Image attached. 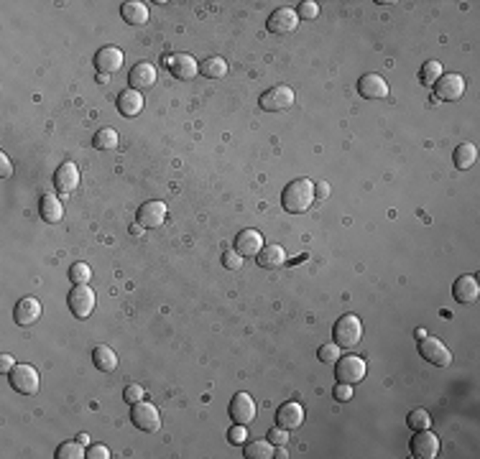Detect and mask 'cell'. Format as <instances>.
<instances>
[{
	"instance_id": "9a60e30c",
	"label": "cell",
	"mask_w": 480,
	"mask_h": 459,
	"mask_svg": "<svg viewBox=\"0 0 480 459\" xmlns=\"http://www.w3.org/2000/svg\"><path fill=\"white\" fill-rule=\"evenodd\" d=\"M156 67L154 64H148V62H141L136 64L133 69H130V74H128V87L130 90H148V87H154L156 84Z\"/></svg>"
},
{
	"instance_id": "8d00e7d4",
	"label": "cell",
	"mask_w": 480,
	"mask_h": 459,
	"mask_svg": "<svg viewBox=\"0 0 480 459\" xmlns=\"http://www.w3.org/2000/svg\"><path fill=\"white\" fill-rule=\"evenodd\" d=\"M297 16L304 21H315L319 16V5L315 3V0H304L299 8H297Z\"/></svg>"
},
{
	"instance_id": "52a82bcc",
	"label": "cell",
	"mask_w": 480,
	"mask_h": 459,
	"mask_svg": "<svg viewBox=\"0 0 480 459\" xmlns=\"http://www.w3.org/2000/svg\"><path fill=\"white\" fill-rule=\"evenodd\" d=\"M335 375L337 383H347V386H355L365 378V362L355 355H340V360L335 362Z\"/></svg>"
},
{
	"instance_id": "44dd1931",
	"label": "cell",
	"mask_w": 480,
	"mask_h": 459,
	"mask_svg": "<svg viewBox=\"0 0 480 459\" xmlns=\"http://www.w3.org/2000/svg\"><path fill=\"white\" fill-rule=\"evenodd\" d=\"M478 294H480V286H478V281H475V276H470V273L460 276V279L453 283V296L457 304H472V301L478 298Z\"/></svg>"
},
{
	"instance_id": "484cf974",
	"label": "cell",
	"mask_w": 480,
	"mask_h": 459,
	"mask_svg": "<svg viewBox=\"0 0 480 459\" xmlns=\"http://www.w3.org/2000/svg\"><path fill=\"white\" fill-rule=\"evenodd\" d=\"M92 362H95V368L100 370V373H113V370H118V355L105 347V344H98L95 350H92Z\"/></svg>"
},
{
	"instance_id": "7bdbcfd3",
	"label": "cell",
	"mask_w": 480,
	"mask_h": 459,
	"mask_svg": "<svg viewBox=\"0 0 480 459\" xmlns=\"http://www.w3.org/2000/svg\"><path fill=\"white\" fill-rule=\"evenodd\" d=\"M87 459H110V449L102 444H92L87 449Z\"/></svg>"
},
{
	"instance_id": "6da1fadb",
	"label": "cell",
	"mask_w": 480,
	"mask_h": 459,
	"mask_svg": "<svg viewBox=\"0 0 480 459\" xmlns=\"http://www.w3.org/2000/svg\"><path fill=\"white\" fill-rule=\"evenodd\" d=\"M315 202V184L309 179H294L286 184V189L281 191V207L291 215L307 212Z\"/></svg>"
},
{
	"instance_id": "60d3db41",
	"label": "cell",
	"mask_w": 480,
	"mask_h": 459,
	"mask_svg": "<svg viewBox=\"0 0 480 459\" xmlns=\"http://www.w3.org/2000/svg\"><path fill=\"white\" fill-rule=\"evenodd\" d=\"M144 396H146V390L141 386H136V383H133V386H128L126 390H123V398H126L130 405L138 403V401H144Z\"/></svg>"
},
{
	"instance_id": "5bb4252c",
	"label": "cell",
	"mask_w": 480,
	"mask_h": 459,
	"mask_svg": "<svg viewBox=\"0 0 480 459\" xmlns=\"http://www.w3.org/2000/svg\"><path fill=\"white\" fill-rule=\"evenodd\" d=\"M169 72H172L176 80L187 82V80H194V77L200 74V64L190 54H174V56H169Z\"/></svg>"
},
{
	"instance_id": "8992f818",
	"label": "cell",
	"mask_w": 480,
	"mask_h": 459,
	"mask_svg": "<svg viewBox=\"0 0 480 459\" xmlns=\"http://www.w3.org/2000/svg\"><path fill=\"white\" fill-rule=\"evenodd\" d=\"M419 352H422V357L426 362H432L437 368H447L453 362V352L447 350V344L442 340H437V337H429V334L424 340H419Z\"/></svg>"
},
{
	"instance_id": "83f0119b",
	"label": "cell",
	"mask_w": 480,
	"mask_h": 459,
	"mask_svg": "<svg viewBox=\"0 0 480 459\" xmlns=\"http://www.w3.org/2000/svg\"><path fill=\"white\" fill-rule=\"evenodd\" d=\"M475 158H478V148H475L472 143H460L457 148H455V153H453L455 169H460V172H468V169H472Z\"/></svg>"
},
{
	"instance_id": "f1b7e54d",
	"label": "cell",
	"mask_w": 480,
	"mask_h": 459,
	"mask_svg": "<svg viewBox=\"0 0 480 459\" xmlns=\"http://www.w3.org/2000/svg\"><path fill=\"white\" fill-rule=\"evenodd\" d=\"M200 74L207 80H222L227 74V62L222 56H209L200 64Z\"/></svg>"
},
{
	"instance_id": "277c9868",
	"label": "cell",
	"mask_w": 480,
	"mask_h": 459,
	"mask_svg": "<svg viewBox=\"0 0 480 459\" xmlns=\"http://www.w3.org/2000/svg\"><path fill=\"white\" fill-rule=\"evenodd\" d=\"M130 421L136 429L141 432H159L161 429V416H159V408L154 403H148V401H138L133 403V411H130Z\"/></svg>"
},
{
	"instance_id": "1f68e13d",
	"label": "cell",
	"mask_w": 480,
	"mask_h": 459,
	"mask_svg": "<svg viewBox=\"0 0 480 459\" xmlns=\"http://www.w3.org/2000/svg\"><path fill=\"white\" fill-rule=\"evenodd\" d=\"M87 457V449L80 441H64L56 447V459H82Z\"/></svg>"
},
{
	"instance_id": "c3c4849f",
	"label": "cell",
	"mask_w": 480,
	"mask_h": 459,
	"mask_svg": "<svg viewBox=\"0 0 480 459\" xmlns=\"http://www.w3.org/2000/svg\"><path fill=\"white\" fill-rule=\"evenodd\" d=\"M77 441H80V444H90V436H87V434H80Z\"/></svg>"
},
{
	"instance_id": "7dc6e473",
	"label": "cell",
	"mask_w": 480,
	"mask_h": 459,
	"mask_svg": "<svg viewBox=\"0 0 480 459\" xmlns=\"http://www.w3.org/2000/svg\"><path fill=\"white\" fill-rule=\"evenodd\" d=\"M414 334H417V340H424V337H426V329H424V327H419V329H417Z\"/></svg>"
},
{
	"instance_id": "4dcf8cb0",
	"label": "cell",
	"mask_w": 480,
	"mask_h": 459,
	"mask_svg": "<svg viewBox=\"0 0 480 459\" xmlns=\"http://www.w3.org/2000/svg\"><path fill=\"white\" fill-rule=\"evenodd\" d=\"M92 143H95V148H100V151H113V148H118V130L102 128V130L95 133Z\"/></svg>"
},
{
	"instance_id": "f35d334b",
	"label": "cell",
	"mask_w": 480,
	"mask_h": 459,
	"mask_svg": "<svg viewBox=\"0 0 480 459\" xmlns=\"http://www.w3.org/2000/svg\"><path fill=\"white\" fill-rule=\"evenodd\" d=\"M222 266H225L227 270H240L243 268V255L238 250H227L225 255H222Z\"/></svg>"
},
{
	"instance_id": "ba28073f",
	"label": "cell",
	"mask_w": 480,
	"mask_h": 459,
	"mask_svg": "<svg viewBox=\"0 0 480 459\" xmlns=\"http://www.w3.org/2000/svg\"><path fill=\"white\" fill-rule=\"evenodd\" d=\"M258 105H261V110H266V113L289 110L291 105H294V90L286 87V84H276V87H271L268 92H263Z\"/></svg>"
},
{
	"instance_id": "d6986e66",
	"label": "cell",
	"mask_w": 480,
	"mask_h": 459,
	"mask_svg": "<svg viewBox=\"0 0 480 459\" xmlns=\"http://www.w3.org/2000/svg\"><path fill=\"white\" fill-rule=\"evenodd\" d=\"M236 250L243 258H255L263 250V235L258 230H240L236 237Z\"/></svg>"
},
{
	"instance_id": "2e32d148",
	"label": "cell",
	"mask_w": 480,
	"mask_h": 459,
	"mask_svg": "<svg viewBox=\"0 0 480 459\" xmlns=\"http://www.w3.org/2000/svg\"><path fill=\"white\" fill-rule=\"evenodd\" d=\"M54 187L56 191H62V194H72L77 187H80V169H77V163L72 161H64L54 174Z\"/></svg>"
},
{
	"instance_id": "7402d4cb",
	"label": "cell",
	"mask_w": 480,
	"mask_h": 459,
	"mask_svg": "<svg viewBox=\"0 0 480 459\" xmlns=\"http://www.w3.org/2000/svg\"><path fill=\"white\" fill-rule=\"evenodd\" d=\"M276 423H279L281 429H286V432L299 429L301 423H304V408H301L299 403H294V401L284 403L279 411H276Z\"/></svg>"
},
{
	"instance_id": "30bf717a",
	"label": "cell",
	"mask_w": 480,
	"mask_h": 459,
	"mask_svg": "<svg viewBox=\"0 0 480 459\" xmlns=\"http://www.w3.org/2000/svg\"><path fill=\"white\" fill-rule=\"evenodd\" d=\"M435 95L437 99H444V102H455L465 95V77L460 74H442L439 80L435 82Z\"/></svg>"
},
{
	"instance_id": "7c38bea8",
	"label": "cell",
	"mask_w": 480,
	"mask_h": 459,
	"mask_svg": "<svg viewBox=\"0 0 480 459\" xmlns=\"http://www.w3.org/2000/svg\"><path fill=\"white\" fill-rule=\"evenodd\" d=\"M297 26H299V16L294 8H276L266 21V28L271 34H291Z\"/></svg>"
},
{
	"instance_id": "d6a6232c",
	"label": "cell",
	"mask_w": 480,
	"mask_h": 459,
	"mask_svg": "<svg viewBox=\"0 0 480 459\" xmlns=\"http://www.w3.org/2000/svg\"><path fill=\"white\" fill-rule=\"evenodd\" d=\"M407 426L411 429V432H424V429H432V416L426 414L424 408H414V411L407 416Z\"/></svg>"
},
{
	"instance_id": "3957f363",
	"label": "cell",
	"mask_w": 480,
	"mask_h": 459,
	"mask_svg": "<svg viewBox=\"0 0 480 459\" xmlns=\"http://www.w3.org/2000/svg\"><path fill=\"white\" fill-rule=\"evenodd\" d=\"M8 380H10V388H13L16 393H21V396H36L38 386H41L38 373L34 365H16V368L8 373Z\"/></svg>"
},
{
	"instance_id": "9c48e42d",
	"label": "cell",
	"mask_w": 480,
	"mask_h": 459,
	"mask_svg": "<svg viewBox=\"0 0 480 459\" xmlns=\"http://www.w3.org/2000/svg\"><path fill=\"white\" fill-rule=\"evenodd\" d=\"M409 451H411V457H417V459H435L437 454H439V439H437L429 429L417 432L411 436Z\"/></svg>"
},
{
	"instance_id": "cb8c5ba5",
	"label": "cell",
	"mask_w": 480,
	"mask_h": 459,
	"mask_svg": "<svg viewBox=\"0 0 480 459\" xmlns=\"http://www.w3.org/2000/svg\"><path fill=\"white\" fill-rule=\"evenodd\" d=\"M255 261L266 270H279L286 263V252L281 245H263V250L255 255Z\"/></svg>"
},
{
	"instance_id": "4fadbf2b",
	"label": "cell",
	"mask_w": 480,
	"mask_h": 459,
	"mask_svg": "<svg viewBox=\"0 0 480 459\" xmlns=\"http://www.w3.org/2000/svg\"><path fill=\"white\" fill-rule=\"evenodd\" d=\"M38 316H41V301L34 296L21 298L19 304H16V309H13V319H16V325L19 327L36 325Z\"/></svg>"
},
{
	"instance_id": "ee69618b",
	"label": "cell",
	"mask_w": 480,
	"mask_h": 459,
	"mask_svg": "<svg viewBox=\"0 0 480 459\" xmlns=\"http://www.w3.org/2000/svg\"><path fill=\"white\" fill-rule=\"evenodd\" d=\"M10 174H13V166H10L8 156H5V153H0V176H3V179H8Z\"/></svg>"
},
{
	"instance_id": "d4e9b609",
	"label": "cell",
	"mask_w": 480,
	"mask_h": 459,
	"mask_svg": "<svg viewBox=\"0 0 480 459\" xmlns=\"http://www.w3.org/2000/svg\"><path fill=\"white\" fill-rule=\"evenodd\" d=\"M118 110L120 115L126 117H136L141 110H144V97L138 90H126L118 95Z\"/></svg>"
},
{
	"instance_id": "d590c367",
	"label": "cell",
	"mask_w": 480,
	"mask_h": 459,
	"mask_svg": "<svg viewBox=\"0 0 480 459\" xmlns=\"http://www.w3.org/2000/svg\"><path fill=\"white\" fill-rule=\"evenodd\" d=\"M340 355H343V347H337L335 342H332V344H322V347L317 350L319 362H337V360H340Z\"/></svg>"
},
{
	"instance_id": "f546056e",
	"label": "cell",
	"mask_w": 480,
	"mask_h": 459,
	"mask_svg": "<svg viewBox=\"0 0 480 459\" xmlns=\"http://www.w3.org/2000/svg\"><path fill=\"white\" fill-rule=\"evenodd\" d=\"M273 444L268 439H258V441H251V444H245V459H271L273 457Z\"/></svg>"
},
{
	"instance_id": "bcb514c9",
	"label": "cell",
	"mask_w": 480,
	"mask_h": 459,
	"mask_svg": "<svg viewBox=\"0 0 480 459\" xmlns=\"http://www.w3.org/2000/svg\"><path fill=\"white\" fill-rule=\"evenodd\" d=\"M327 194H330V187H327V184H317V187H315V197L325 199Z\"/></svg>"
},
{
	"instance_id": "5b68a950",
	"label": "cell",
	"mask_w": 480,
	"mask_h": 459,
	"mask_svg": "<svg viewBox=\"0 0 480 459\" xmlns=\"http://www.w3.org/2000/svg\"><path fill=\"white\" fill-rule=\"evenodd\" d=\"M95 304H98V296L90 286H74L67 298V306L77 319H87L95 311Z\"/></svg>"
},
{
	"instance_id": "e0dca14e",
	"label": "cell",
	"mask_w": 480,
	"mask_h": 459,
	"mask_svg": "<svg viewBox=\"0 0 480 459\" xmlns=\"http://www.w3.org/2000/svg\"><path fill=\"white\" fill-rule=\"evenodd\" d=\"M358 92L365 99H383L389 95V82L383 80L380 74H363L358 80Z\"/></svg>"
},
{
	"instance_id": "b9f144b4",
	"label": "cell",
	"mask_w": 480,
	"mask_h": 459,
	"mask_svg": "<svg viewBox=\"0 0 480 459\" xmlns=\"http://www.w3.org/2000/svg\"><path fill=\"white\" fill-rule=\"evenodd\" d=\"M332 396H335V401H350V398H353V386L337 383L335 390H332Z\"/></svg>"
},
{
	"instance_id": "603a6c76",
	"label": "cell",
	"mask_w": 480,
	"mask_h": 459,
	"mask_svg": "<svg viewBox=\"0 0 480 459\" xmlns=\"http://www.w3.org/2000/svg\"><path fill=\"white\" fill-rule=\"evenodd\" d=\"M120 16H123L128 26H146L151 13H148V5L141 3V0H128V3L120 5Z\"/></svg>"
},
{
	"instance_id": "681fc988",
	"label": "cell",
	"mask_w": 480,
	"mask_h": 459,
	"mask_svg": "<svg viewBox=\"0 0 480 459\" xmlns=\"http://www.w3.org/2000/svg\"><path fill=\"white\" fill-rule=\"evenodd\" d=\"M130 233H133V235H141V233H144V227H141V225H138V222H136V225L130 227Z\"/></svg>"
},
{
	"instance_id": "7a4b0ae2",
	"label": "cell",
	"mask_w": 480,
	"mask_h": 459,
	"mask_svg": "<svg viewBox=\"0 0 480 459\" xmlns=\"http://www.w3.org/2000/svg\"><path fill=\"white\" fill-rule=\"evenodd\" d=\"M332 337H335L337 347H343V350L358 347L363 340V322L355 314L340 316L335 322V327H332Z\"/></svg>"
},
{
	"instance_id": "ac0fdd59",
	"label": "cell",
	"mask_w": 480,
	"mask_h": 459,
	"mask_svg": "<svg viewBox=\"0 0 480 459\" xmlns=\"http://www.w3.org/2000/svg\"><path fill=\"white\" fill-rule=\"evenodd\" d=\"M136 220L141 227L154 230V227L163 225V220H166V204H163V202H146V204H141V209H138Z\"/></svg>"
},
{
	"instance_id": "f6af8a7d",
	"label": "cell",
	"mask_w": 480,
	"mask_h": 459,
	"mask_svg": "<svg viewBox=\"0 0 480 459\" xmlns=\"http://www.w3.org/2000/svg\"><path fill=\"white\" fill-rule=\"evenodd\" d=\"M13 368H16V360H13L10 355H0V373H5V375H8Z\"/></svg>"
},
{
	"instance_id": "ab89813d",
	"label": "cell",
	"mask_w": 480,
	"mask_h": 459,
	"mask_svg": "<svg viewBox=\"0 0 480 459\" xmlns=\"http://www.w3.org/2000/svg\"><path fill=\"white\" fill-rule=\"evenodd\" d=\"M266 439L271 441L273 447H286V441H289V432H286V429H281V426H273Z\"/></svg>"
},
{
	"instance_id": "4316f807",
	"label": "cell",
	"mask_w": 480,
	"mask_h": 459,
	"mask_svg": "<svg viewBox=\"0 0 480 459\" xmlns=\"http://www.w3.org/2000/svg\"><path fill=\"white\" fill-rule=\"evenodd\" d=\"M41 220L49 222V225H56L59 220L64 217V209H62V202L56 199V194H44L41 197Z\"/></svg>"
},
{
	"instance_id": "ffe728a7",
	"label": "cell",
	"mask_w": 480,
	"mask_h": 459,
	"mask_svg": "<svg viewBox=\"0 0 480 459\" xmlns=\"http://www.w3.org/2000/svg\"><path fill=\"white\" fill-rule=\"evenodd\" d=\"M95 67L102 74L118 72L120 67H123V51H120L118 46H102L100 51L95 54Z\"/></svg>"
},
{
	"instance_id": "8fae6325",
	"label": "cell",
	"mask_w": 480,
	"mask_h": 459,
	"mask_svg": "<svg viewBox=\"0 0 480 459\" xmlns=\"http://www.w3.org/2000/svg\"><path fill=\"white\" fill-rule=\"evenodd\" d=\"M227 414H230V419L236 423H243V426H248V423L255 419V403H253V398L248 396V393H236V396L230 398V405H227Z\"/></svg>"
},
{
	"instance_id": "e575fe53",
	"label": "cell",
	"mask_w": 480,
	"mask_h": 459,
	"mask_svg": "<svg viewBox=\"0 0 480 459\" xmlns=\"http://www.w3.org/2000/svg\"><path fill=\"white\" fill-rule=\"evenodd\" d=\"M92 279V270L87 263H74L72 268H69V281H72L74 286H87Z\"/></svg>"
},
{
	"instance_id": "836d02e7",
	"label": "cell",
	"mask_w": 480,
	"mask_h": 459,
	"mask_svg": "<svg viewBox=\"0 0 480 459\" xmlns=\"http://www.w3.org/2000/svg\"><path fill=\"white\" fill-rule=\"evenodd\" d=\"M444 74V67L439 62H426L424 67H422V72H419V80L424 82L426 87H435V82L439 80Z\"/></svg>"
},
{
	"instance_id": "74e56055",
	"label": "cell",
	"mask_w": 480,
	"mask_h": 459,
	"mask_svg": "<svg viewBox=\"0 0 480 459\" xmlns=\"http://www.w3.org/2000/svg\"><path fill=\"white\" fill-rule=\"evenodd\" d=\"M227 441L233 444V447H240V444H245L248 441V429H245L243 423H236L230 432H227Z\"/></svg>"
}]
</instances>
